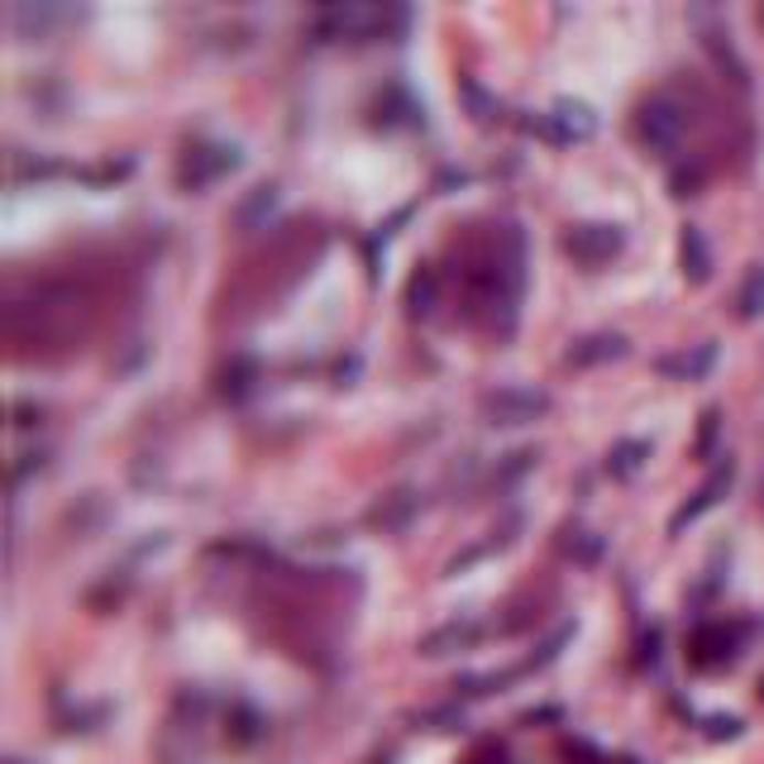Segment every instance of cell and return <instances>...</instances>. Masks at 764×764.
<instances>
[{
    "label": "cell",
    "instance_id": "1",
    "mask_svg": "<svg viewBox=\"0 0 764 764\" xmlns=\"http://www.w3.org/2000/svg\"><path fill=\"white\" fill-rule=\"evenodd\" d=\"M636 129H641V143L650 153L674 158L684 149V134H688V110L674 96H650L636 115Z\"/></svg>",
    "mask_w": 764,
    "mask_h": 764
},
{
    "label": "cell",
    "instance_id": "2",
    "mask_svg": "<svg viewBox=\"0 0 764 764\" xmlns=\"http://www.w3.org/2000/svg\"><path fill=\"white\" fill-rule=\"evenodd\" d=\"M407 14L401 10H383V6H335L321 14V34L330 39H373L387 29H401Z\"/></svg>",
    "mask_w": 764,
    "mask_h": 764
},
{
    "label": "cell",
    "instance_id": "3",
    "mask_svg": "<svg viewBox=\"0 0 764 764\" xmlns=\"http://www.w3.org/2000/svg\"><path fill=\"white\" fill-rule=\"evenodd\" d=\"M545 411H550V392H540V387H497V392L483 397L487 426H530Z\"/></svg>",
    "mask_w": 764,
    "mask_h": 764
},
{
    "label": "cell",
    "instance_id": "4",
    "mask_svg": "<svg viewBox=\"0 0 764 764\" xmlns=\"http://www.w3.org/2000/svg\"><path fill=\"white\" fill-rule=\"evenodd\" d=\"M622 225H573L569 235H564V249L579 258V263L588 268H602V263H612L616 254H622Z\"/></svg>",
    "mask_w": 764,
    "mask_h": 764
},
{
    "label": "cell",
    "instance_id": "5",
    "mask_svg": "<svg viewBox=\"0 0 764 764\" xmlns=\"http://www.w3.org/2000/svg\"><path fill=\"white\" fill-rule=\"evenodd\" d=\"M731 478H736V464H731V459H722V464H717V469L708 473V483H702V487H698V493H693V497H688V502H684V507H679V512H674V521H669V536H679V530H684V526H693V521H698V516H702V512H712V507H717V502H722V497H727V487H731Z\"/></svg>",
    "mask_w": 764,
    "mask_h": 764
},
{
    "label": "cell",
    "instance_id": "6",
    "mask_svg": "<svg viewBox=\"0 0 764 764\" xmlns=\"http://www.w3.org/2000/svg\"><path fill=\"white\" fill-rule=\"evenodd\" d=\"M736 645H741V626H727V622H708L693 631V665L698 669H722L736 659Z\"/></svg>",
    "mask_w": 764,
    "mask_h": 764
},
{
    "label": "cell",
    "instance_id": "7",
    "mask_svg": "<svg viewBox=\"0 0 764 764\" xmlns=\"http://www.w3.org/2000/svg\"><path fill=\"white\" fill-rule=\"evenodd\" d=\"M239 168V153L225 149V143H215V149H206V143H196L192 153H186V168H182V186H192V192H201V186H211L215 177H225V172Z\"/></svg>",
    "mask_w": 764,
    "mask_h": 764
},
{
    "label": "cell",
    "instance_id": "8",
    "mask_svg": "<svg viewBox=\"0 0 764 764\" xmlns=\"http://www.w3.org/2000/svg\"><path fill=\"white\" fill-rule=\"evenodd\" d=\"M712 364H717V344L708 340V344H698V349H688V354H665L655 368L665 373V378L698 383V378H708V373H712Z\"/></svg>",
    "mask_w": 764,
    "mask_h": 764
},
{
    "label": "cell",
    "instance_id": "9",
    "mask_svg": "<svg viewBox=\"0 0 764 764\" xmlns=\"http://www.w3.org/2000/svg\"><path fill=\"white\" fill-rule=\"evenodd\" d=\"M67 20H77V10H63V6H14L10 10V24L20 29L24 39H43L49 29L67 24Z\"/></svg>",
    "mask_w": 764,
    "mask_h": 764
},
{
    "label": "cell",
    "instance_id": "10",
    "mask_svg": "<svg viewBox=\"0 0 764 764\" xmlns=\"http://www.w3.org/2000/svg\"><path fill=\"white\" fill-rule=\"evenodd\" d=\"M555 125L559 129H564V139L573 143V139H593L598 134V110L593 106H588V100H555Z\"/></svg>",
    "mask_w": 764,
    "mask_h": 764
},
{
    "label": "cell",
    "instance_id": "11",
    "mask_svg": "<svg viewBox=\"0 0 764 764\" xmlns=\"http://www.w3.org/2000/svg\"><path fill=\"white\" fill-rule=\"evenodd\" d=\"M679 254H684V278L693 282V287H702V282L712 278V249H708V239H702L698 225H684Z\"/></svg>",
    "mask_w": 764,
    "mask_h": 764
},
{
    "label": "cell",
    "instance_id": "12",
    "mask_svg": "<svg viewBox=\"0 0 764 764\" xmlns=\"http://www.w3.org/2000/svg\"><path fill=\"white\" fill-rule=\"evenodd\" d=\"M626 354V340L622 335H607V330H602V335H588V340H579L569 349V364L573 368H593V364H607V358H622Z\"/></svg>",
    "mask_w": 764,
    "mask_h": 764
},
{
    "label": "cell",
    "instance_id": "13",
    "mask_svg": "<svg viewBox=\"0 0 764 764\" xmlns=\"http://www.w3.org/2000/svg\"><path fill=\"white\" fill-rule=\"evenodd\" d=\"M483 636V626L478 622H450V626H440V631H430V636L421 641V655H450V650H464V645H473Z\"/></svg>",
    "mask_w": 764,
    "mask_h": 764
},
{
    "label": "cell",
    "instance_id": "14",
    "mask_svg": "<svg viewBox=\"0 0 764 764\" xmlns=\"http://www.w3.org/2000/svg\"><path fill=\"white\" fill-rule=\"evenodd\" d=\"M645 459H650V440H622V444H612V454H607V473L612 478H636Z\"/></svg>",
    "mask_w": 764,
    "mask_h": 764
},
{
    "label": "cell",
    "instance_id": "15",
    "mask_svg": "<svg viewBox=\"0 0 764 764\" xmlns=\"http://www.w3.org/2000/svg\"><path fill=\"white\" fill-rule=\"evenodd\" d=\"M464 106H469V115H473L478 125H497V120H502V100L487 96L483 82H473V77H464Z\"/></svg>",
    "mask_w": 764,
    "mask_h": 764
},
{
    "label": "cell",
    "instance_id": "16",
    "mask_svg": "<svg viewBox=\"0 0 764 764\" xmlns=\"http://www.w3.org/2000/svg\"><path fill=\"white\" fill-rule=\"evenodd\" d=\"M736 306H741V321H760V315H764V263L751 268V278H745Z\"/></svg>",
    "mask_w": 764,
    "mask_h": 764
},
{
    "label": "cell",
    "instance_id": "17",
    "mask_svg": "<svg viewBox=\"0 0 764 764\" xmlns=\"http://www.w3.org/2000/svg\"><path fill=\"white\" fill-rule=\"evenodd\" d=\"M272 206H278V192H272V186H258V192H254V196L239 206V225H244V229H254V225L263 220V215H268Z\"/></svg>",
    "mask_w": 764,
    "mask_h": 764
},
{
    "label": "cell",
    "instance_id": "18",
    "mask_svg": "<svg viewBox=\"0 0 764 764\" xmlns=\"http://www.w3.org/2000/svg\"><path fill=\"white\" fill-rule=\"evenodd\" d=\"M407 301H411V311H416V315H426V311H430V301H435V272H430V268L416 272Z\"/></svg>",
    "mask_w": 764,
    "mask_h": 764
},
{
    "label": "cell",
    "instance_id": "19",
    "mask_svg": "<svg viewBox=\"0 0 764 764\" xmlns=\"http://www.w3.org/2000/svg\"><path fill=\"white\" fill-rule=\"evenodd\" d=\"M717 430H722V411L708 407V411H702V430H698V459H708V454H712Z\"/></svg>",
    "mask_w": 764,
    "mask_h": 764
},
{
    "label": "cell",
    "instance_id": "20",
    "mask_svg": "<svg viewBox=\"0 0 764 764\" xmlns=\"http://www.w3.org/2000/svg\"><path fill=\"white\" fill-rule=\"evenodd\" d=\"M708 736L731 741V736H741V722H736V717H708Z\"/></svg>",
    "mask_w": 764,
    "mask_h": 764
},
{
    "label": "cell",
    "instance_id": "21",
    "mask_svg": "<svg viewBox=\"0 0 764 764\" xmlns=\"http://www.w3.org/2000/svg\"><path fill=\"white\" fill-rule=\"evenodd\" d=\"M569 550H579L583 559H598V555H602V540L588 536V530H579V540H569Z\"/></svg>",
    "mask_w": 764,
    "mask_h": 764
}]
</instances>
